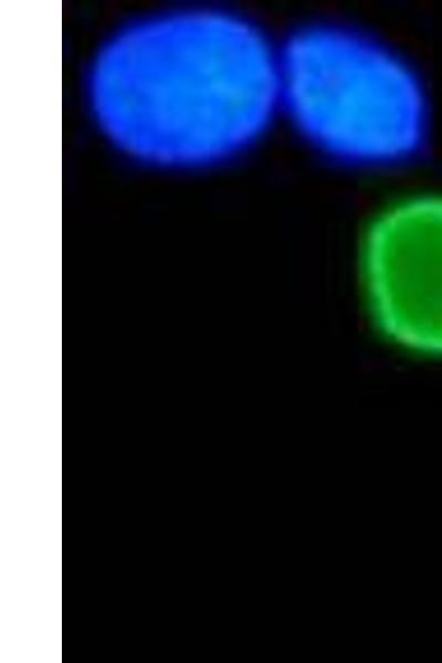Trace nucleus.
I'll return each mask as SVG.
<instances>
[{
	"instance_id": "7ed1b4c3",
	"label": "nucleus",
	"mask_w": 442,
	"mask_h": 663,
	"mask_svg": "<svg viewBox=\"0 0 442 663\" xmlns=\"http://www.w3.org/2000/svg\"><path fill=\"white\" fill-rule=\"evenodd\" d=\"M361 273L383 335L442 356V194L410 197L381 212L365 234Z\"/></svg>"
},
{
	"instance_id": "f03ea898",
	"label": "nucleus",
	"mask_w": 442,
	"mask_h": 663,
	"mask_svg": "<svg viewBox=\"0 0 442 663\" xmlns=\"http://www.w3.org/2000/svg\"><path fill=\"white\" fill-rule=\"evenodd\" d=\"M281 113L303 140L339 165L385 169L412 161L431 127L425 85L380 39L312 22L278 46Z\"/></svg>"
},
{
	"instance_id": "f257e3e1",
	"label": "nucleus",
	"mask_w": 442,
	"mask_h": 663,
	"mask_svg": "<svg viewBox=\"0 0 442 663\" xmlns=\"http://www.w3.org/2000/svg\"><path fill=\"white\" fill-rule=\"evenodd\" d=\"M98 126L120 150L157 166L229 160L281 113L278 46L235 13L197 10L129 24L90 73Z\"/></svg>"
}]
</instances>
